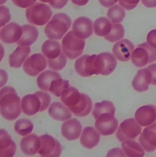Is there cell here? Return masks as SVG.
Masks as SVG:
<instances>
[{"mask_svg": "<svg viewBox=\"0 0 156 157\" xmlns=\"http://www.w3.org/2000/svg\"><path fill=\"white\" fill-rule=\"evenodd\" d=\"M142 132V127L135 119H126L120 124L116 133V136L121 143L133 141Z\"/></svg>", "mask_w": 156, "mask_h": 157, "instance_id": "cell-6", "label": "cell"}, {"mask_svg": "<svg viewBox=\"0 0 156 157\" xmlns=\"http://www.w3.org/2000/svg\"><path fill=\"white\" fill-rule=\"evenodd\" d=\"M115 109L114 104L109 101H103L101 102H97L94 104L92 115L95 120L103 113H110L115 115Z\"/></svg>", "mask_w": 156, "mask_h": 157, "instance_id": "cell-32", "label": "cell"}, {"mask_svg": "<svg viewBox=\"0 0 156 157\" xmlns=\"http://www.w3.org/2000/svg\"><path fill=\"white\" fill-rule=\"evenodd\" d=\"M71 111L62 103L58 101L53 102L49 108V116L56 121H64L72 117Z\"/></svg>", "mask_w": 156, "mask_h": 157, "instance_id": "cell-25", "label": "cell"}, {"mask_svg": "<svg viewBox=\"0 0 156 157\" xmlns=\"http://www.w3.org/2000/svg\"><path fill=\"white\" fill-rule=\"evenodd\" d=\"M93 108V102L91 98L85 93H81V99L78 103L69 109L75 116L83 117L89 114Z\"/></svg>", "mask_w": 156, "mask_h": 157, "instance_id": "cell-23", "label": "cell"}, {"mask_svg": "<svg viewBox=\"0 0 156 157\" xmlns=\"http://www.w3.org/2000/svg\"><path fill=\"white\" fill-rule=\"evenodd\" d=\"M123 151L128 157H143L144 149L139 143L134 141H126L122 144Z\"/></svg>", "mask_w": 156, "mask_h": 157, "instance_id": "cell-30", "label": "cell"}, {"mask_svg": "<svg viewBox=\"0 0 156 157\" xmlns=\"http://www.w3.org/2000/svg\"><path fill=\"white\" fill-rule=\"evenodd\" d=\"M16 150V144L4 129L0 132V157H13Z\"/></svg>", "mask_w": 156, "mask_h": 157, "instance_id": "cell-19", "label": "cell"}, {"mask_svg": "<svg viewBox=\"0 0 156 157\" xmlns=\"http://www.w3.org/2000/svg\"><path fill=\"white\" fill-rule=\"evenodd\" d=\"M61 78V75L57 72L47 70L38 75L37 78V84L41 90L49 91L51 82L53 80Z\"/></svg>", "mask_w": 156, "mask_h": 157, "instance_id": "cell-29", "label": "cell"}, {"mask_svg": "<svg viewBox=\"0 0 156 157\" xmlns=\"http://www.w3.org/2000/svg\"><path fill=\"white\" fill-rule=\"evenodd\" d=\"M106 157H128L123 150L119 147L114 148L109 150Z\"/></svg>", "mask_w": 156, "mask_h": 157, "instance_id": "cell-42", "label": "cell"}, {"mask_svg": "<svg viewBox=\"0 0 156 157\" xmlns=\"http://www.w3.org/2000/svg\"><path fill=\"white\" fill-rule=\"evenodd\" d=\"M116 66V58L111 53L102 52L97 55L95 60V66L98 75H110L114 71Z\"/></svg>", "mask_w": 156, "mask_h": 157, "instance_id": "cell-8", "label": "cell"}, {"mask_svg": "<svg viewBox=\"0 0 156 157\" xmlns=\"http://www.w3.org/2000/svg\"><path fill=\"white\" fill-rule=\"evenodd\" d=\"M50 6L56 9H61L67 3L68 0H48Z\"/></svg>", "mask_w": 156, "mask_h": 157, "instance_id": "cell-43", "label": "cell"}, {"mask_svg": "<svg viewBox=\"0 0 156 157\" xmlns=\"http://www.w3.org/2000/svg\"><path fill=\"white\" fill-rule=\"evenodd\" d=\"M124 36L125 29L122 25L121 24H113L111 32L104 37L109 42L114 43L122 39Z\"/></svg>", "mask_w": 156, "mask_h": 157, "instance_id": "cell-36", "label": "cell"}, {"mask_svg": "<svg viewBox=\"0 0 156 157\" xmlns=\"http://www.w3.org/2000/svg\"><path fill=\"white\" fill-rule=\"evenodd\" d=\"M125 15L124 9L118 4L112 6L107 12V17L113 24H119L122 22Z\"/></svg>", "mask_w": 156, "mask_h": 157, "instance_id": "cell-34", "label": "cell"}, {"mask_svg": "<svg viewBox=\"0 0 156 157\" xmlns=\"http://www.w3.org/2000/svg\"><path fill=\"white\" fill-rule=\"evenodd\" d=\"M48 61L49 67L50 69L54 71H60L65 68L67 63V59L65 54L62 53L57 59Z\"/></svg>", "mask_w": 156, "mask_h": 157, "instance_id": "cell-37", "label": "cell"}, {"mask_svg": "<svg viewBox=\"0 0 156 157\" xmlns=\"http://www.w3.org/2000/svg\"><path fill=\"white\" fill-rule=\"evenodd\" d=\"M112 27V24L108 18L100 17L97 18L93 25L95 34L100 37H105L108 35Z\"/></svg>", "mask_w": 156, "mask_h": 157, "instance_id": "cell-31", "label": "cell"}, {"mask_svg": "<svg viewBox=\"0 0 156 157\" xmlns=\"http://www.w3.org/2000/svg\"><path fill=\"white\" fill-rule=\"evenodd\" d=\"M135 46L128 39H123L116 42L113 48L112 52L118 60L127 62L130 60Z\"/></svg>", "mask_w": 156, "mask_h": 157, "instance_id": "cell-15", "label": "cell"}, {"mask_svg": "<svg viewBox=\"0 0 156 157\" xmlns=\"http://www.w3.org/2000/svg\"><path fill=\"white\" fill-rule=\"evenodd\" d=\"M39 98L41 102V108L39 112L46 110L48 108L51 102V97L47 92L42 91H38L34 93Z\"/></svg>", "mask_w": 156, "mask_h": 157, "instance_id": "cell-38", "label": "cell"}, {"mask_svg": "<svg viewBox=\"0 0 156 157\" xmlns=\"http://www.w3.org/2000/svg\"><path fill=\"white\" fill-rule=\"evenodd\" d=\"M142 3L148 8L156 7V0H142Z\"/></svg>", "mask_w": 156, "mask_h": 157, "instance_id": "cell-47", "label": "cell"}, {"mask_svg": "<svg viewBox=\"0 0 156 157\" xmlns=\"http://www.w3.org/2000/svg\"><path fill=\"white\" fill-rule=\"evenodd\" d=\"M118 124V120L114 115L110 113H104L96 119L95 127L100 134L107 136L115 133Z\"/></svg>", "mask_w": 156, "mask_h": 157, "instance_id": "cell-9", "label": "cell"}, {"mask_svg": "<svg viewBox=\"0 0 156 157\" xmlns=\"http://www.w3.org/2000/svg\"><path fill=\"white\" fill-rule=\"evenodd\" d=\"M46 59L41 53H35L28 57L23 65L24 71L30 76L35 77L45 70Z\"/></svg>", "mask_w": 156, "mask_h": 157, "instance_id": "cell-10", "label": "cell"}, {"mask_svg": "<svg viewBox=\"0 0 156 157\" xmlns=\"http://www.w3.org/2000/svg\"><path fill=\"white\" fill-rule=\"evenodd\" d=\"M31 52L30 46H19L10 54L9 63L10 67L18 69L21 68Z\"/></svg>", "mask_w": 156, "mask_h": 157, "instance_id": "cell-24", "label": "cell"}, {"mask_svg": "<svg viewBox=\"0 0 156 157\" xmlns=\"http://www.w3.org/2000/svg\"><path fill=\"white\" fill-rule=\"evenodd\" d=\"M97 55H84L80 57L75 62L76 72L83 77H89L93 75H98L95 66Z\"/></svg>", "mask_w": 156, "mask_h": 157, "instance_id": "cell-11", "label": "cell"}, {"mask_svg": "<svg viewBox=\"0 0 156 157\" xmlns=\"http://www.w3.org/2000/svg\"><path fill=\"white\" fill-rule=\"evenodd\" d=\"M133 64L138 68H143L148 63L156 61V48H152L147 42L138 45L132 53Z\"/></svg>", "mask_w": 156, "mask_h": 157, "instance_id": "cell-5", "label": "cell"}, {"mask_svg": "<svg viewBox=\"0 0 156 157\" xmlns=\"http://www.w3.org/2000/svg\"><path fill=\"white\" fill-rule=\"evenodd\" d=\"M118 0H99L100 3L105 7H111L117 3Z\"/></svg>", "mask_w": 156, "mask_h": 157, "instance_id": "cell-46", "label": "cell"}, {"mask_svg": "<svg viewBox=\"0 0 156 157\" xmlns=\"http://www.w3.org/2000/svg\"><path fill=\"white\" fill-rule=\"evenodd\" d=\"M16 6L21 8H26L32 6L37 0H12Z\"/></svg>", "mask_w": 156, "mask_h": 157, "instance_id": "cell-41", "label": "cell"}, {"mask_svg": "<svg viewBox=\"0 0 156 157\" xmlns=\"http://www.w3.org/2000/svg\"><path fill=\"white\" fill-rule=\"evenodd\" d=\"M82 131L80 122L76 118L66 121L61 126V134L68 141L76 140L79 138Z\"/></svg>", "mask_w": 156, "mask_h": 157, "instance_id": "cell-17", "label": "cell"}, {"mask_svg": "<svg viewBox=\"0 0 156 157\" xmlns=\"http://www.w3.org/2000/svg\"><path fill=\"white\" fill-rule=\"evenodd\" d=\"M152 83V74L147 68L140 69L134 78L132 86L135 90L139 92L147 91Z\"/></svg>", "mask_w": 156, "mask_h": 157, "instance_id": "cell-18", "label": "cell"}, {"mask_svg": "<svg viewBox=\"0 0 156 157\" xmlns=\"http://www.w3.org/2000/svg\"><path fill=\"white\" fill-rule=\"evenodd\" d=\"M135 119L143 127H147L156 122V108L154 105L140 107L135 113Z\"/></svg>", "mask_w": 156, "mask_h": 157, "instance_id": "cell-12", "label": "cell"}, {"mask_svg": "<svg viewBox=\"0 0 156 157\" xmlns=\"http://www.w3.org/2000/svg\"><path fill=\"white\" fill-rule=\"evenodd\" d=\"M21 107L22 111L25 114L32 116L39 112L41 108V102L35 94H28L22 98Z\"/></svg>", "mask_w": 156, "mask_h": 157, "instance_id": "cell-21", "label": "cell"}, {"mask_svg": "<svg viewBox=\"0 0 156 157\" xmlns=\"http://www.w3.org/2000/svg\"><path fill=\"white\" fill-rule=\"evenodd\" d=\"M10 10L4 6H0V21L1 27L5 25L11 19Z\"/></svg>", "mask_w": 156, "mask_h": 157, "instance_id": "cell-39", "label": "cell"}, {"mask_svg": "<svg viewBox=\"0 0 156 157\" xmlns=\"http://www.w3.org/2000/svg\"><path fill=\"white\" fill-rule=\"evenodd\" d=\"M23 33L22 27L16 23L12 22L4 27L1 32V40L5 44L17 43Z\"/></svg>", "mask_w": 156, "mask_h": 157, "instance_id": "cell-16", "label": "cell"}, {"mask_svg": "<svg viewBox=\"0 0 156 157\" xmlns=\"http://www.w3.org/2000/svg\"><path fill=\"white\" fill-rule=\"evenodd\" d=\"M40 147V138L35 134H32L24 137L20 142L21 151L27 155H35L39 151Z\"/></svg>", "mask_w": 156, "mask_h": 157, "instance_id": "cell-20", "label": "cell"}, {"mask_svg": "<svg viewBox=\"0 0 156 157\" xmlns=\"http://www.w3.org/2000/svg\"><path fill=\"white\" fill-rule=\"evenodd\" d=\"M23 33L21 38L16 43L19 46H30L35 43L39 33L37 29L34 26L25 25L22 27Z\"/></svg>", "mask_w": 156, "mask_h": 157, "instance_id": "cell-26", "label": "cell"}, {"mask_svg": "<svg viewBox=\"0 0 156 157\" xmlns=\"http://www.w3.org/2000/svg\"><path fill=\"white\" fill-rule=\"evenodd\" d=\"M72 29L73 33L78 37L87 39L93 33L92 21L86 17H81L74 21Z\"/></svg>", "mask_w": 156, "mask_h": 157, "instance_id": "cell-14", "label": "cell"}, {"mask_svg": "<svg viewBox=\"0 0 156 157\" xmlns=\"http://www.w3.org/2000/svg\"><path fill=\"white\" fill-rule=\"evenodd\" d=\"M0 110L3 118L7 121L17 119L21 113L20 98L13 87L3 88L1 90Z\"/></svg>", "mask_w": 156, "mask_h": 157, "instance_id": "cell-1", "label": "cell"}, {"mask_svg": "<svg viewBox=\"0 0 156 157\" xmlns=\"http://www.w3.org/2000/svg\"><path fill=\"white\" fill-rule=\"evenodd\" d=\"M140 1V0H118L120 5L129 11L136 8Z\"/></svg>", "mask_w": 156, "mask_h": 157, "instance_id": "cell-40", "label": "cell"}, {"mask_svg": "<svg viewBox=\"0 0 156 157\" xmlns=\"http://www.w3.org/2000/svg\"><path fill=\"white\" fill-rule=\"evenodd\" d=\"M41 147L38 154L41 157H60L62 153V147L57 139L48 134L39 136Z\"/></svg>", "mask_w": 156, "mask_h": 157, "instance_id": "cell-7", "label": "cell"}, {"mask_svg": "<svg viewBox=\"0 0 156 157\" xmlns=\"http://www.w3.org/2000/svg\"><path fill=\"white\" fill-rule=\"evenodd\" d=\"M68 80L62 78L53 80L50 84L49 91L54 96L60 97L63 90L69 87Z\"/></svg>", "mask_w": 156, "mask_h": 157, "instance_id": "cell-35", "label": "cell"}, {"mask_svg": "<svg viewBox=\"0 0 156 157\" xmlns=\"http://www.w3.org/2000/svg\"><path fill=\"white\" fill-rule=\"evenodd\" d=\"M71 25V19L67 15L64 13L56 14L45 27V33L50 39L60 40Z\"/></svg>", "mask_w": 156, "mask_h": 157, "instance_id": "cell-2", "label": "cell"}, {"mask_svg": "<svg viewBox=\"0 0 156 157\" xmlns=\"http://www.w3.org/2000/svg\"><path fill=\"white\" fill-rule=\"evenodd\" d=\"M7 0H1V5L5 3V2H6Z\"/></svg>", "mask_w": 156, "mask_h": 157, "instance_id": "cell-49", "label": "cell"}, {"mask_svg": "<svg viewBox=\"0 0 156 157\" xmlns=\"http://www.w3.org/2000/svg\"><path fill=\"white\" fill-rule=\"evenodd\" d=\"M71 1L74 4L79 6H82L87 4L89 0H71Z\"/></svg>", "mask_w": 156, "mask_h": 157, "instance_id": "cell-48", "label": "cell"}, {"mask_svg": "<svg viewBox=\"0 0 156 157\" xmlns=\"http://www.w3.org/2000/svg\"><path fill=\"white\" fill-rule=\"evenodd\" d=\"M147 68L150 71L152 74L151 85L156 86V63L150 64Z\"/></svg>", "mask_w": 156, "mask_h": 157, "instance_id": "cell-45", "label": "cell"}, {"mask_svg": "<svg viewBox=\"0 0 156 157\" xmlns=\"http://www.w3.org/2000/svg\"><path fill=\"white\" fill-rule=\"evenodd\" d=\"M85 46V40L78 37L71 30L63 38L61 46L66 57L70 59H75L83 53Z\"/></svg>", "mask_w": 156, "mask_h": 157, "instance_id": "cell-3", "label": "cell"}, {"mask_svg": "<svg viewBox=\"0 0 156 157\" xmlns=\"http://www.w3.org/2000/svg\"><path fill=\"white\" fill-rule=\"evenodd\" d=\"M80 99L81 93L77 88L72 86L63 90L60 96L61 101L68 109L77 105Z\"/></svg>", "mask_w": 156, "mask_h": 157, "instance_id": "cell-28", "label": "cell"}, {"mask_svg": "<svg viewBox=\"0 0 156 157\" xmlns=\"http://www.w3.org/2000/svg\"><path fill=\"white\" fill-rule=\"evenodd\" d=\"M100 140V134L94 127L88 126L83 129L80 138V143L87 149L94 148L99 144Z\"/></svg>", "mask_w": 156, "mask_h": 157, "instance_id": "cell-22", "label": "cell"}, {"mask_svg": "<svg viewBox=\"0 0 156 157\" xmlns=\"http://www.w3.org/2000/svg\"><path fill=\"white\" fill-rule=\"evenodd\" d=\"M34 129V124L30 120L19 119L15 122L14 130L16 133L21 136H26L31 133Z\"/></svg>", "mask_w": 156, "mask_h": 157, "instance_id": "cell-33", "label": "cell"}, {"mask_svg": "<svg viewBox=\"0 0 156 157\" xmlns=\"http://www.w3.org/2000/svg\"><path fill=\"white\" fill-rule=\"evenodd\" d=\"M147 41L149 46L156 48V29H153L148 33Z\"/></svg>", "mask_w": 156, "mask_h": 157, "instance_id": "cell-44", "label": "cell"}, {"mask_svg": "<svg viewBox=\"0 0 156 157\" xmlns=\"http://www.w3.org/2000/svg\"><path fill=\"white\" fill-rule=\"evenodd\" d=\"M138 141L146 152L151 153L156 150V123L144 128Z\"/></svg>", "mask_w": 156, "mask_h": 157, "instance_id": "cell-13", "label": "cell"}, {"mask_svg": "<svg viewBox=\"0 0 156 157\" xmlns=\"http://www.w3.org/2000/svg\"><path fill=\"white\" fill-rule=\"evenodd\" d=\"M40 2H48V0H39Z\"/></svg>", "mask_w": 156, "mask_h": 157, "instance_id": "cell-50", "label": "cell"}, {"mask_svg": "<svg viewBox=\"0 0 156 157\" xmlns=\"http://www.w3.org/2000/svg\"><path fill=\"white\" fill-rule=\"evenodd\" d=\"M41 51L48 61L56 59L62 53L60 42L52 40H48L44 42Z\"/></svg>", "mask_w": 156, "mask_h": 157, "instance_id": "cell-27", "label": "cell"}, {"mask_svg": "<svg viewBox=\"0 0 156 157\" xmlns=\"http://www.w3.org/2000/svg\"><path fill=\"white\" fill-rule=\"evenodd\" d=\"M50 7L45 4L37 2L26 10V17L30 24L43 26L49 21L52 15Z\"/></svg>", "mask_w": 156, "mask_h": 157, "instance_id": "cell-4", "label": "cell"}]
</instances>
